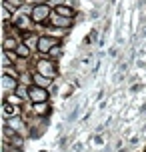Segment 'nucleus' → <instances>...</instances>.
<instances>
[{
	"mask_svg": "<svg viewBox=\"0 0 146 152\" xmlns=\"http://www.w3.org/2000/svg\"><path fill=\"white\" fill-rule=\"evenodd\" d=\"M52 24L54 26H60V28H70L72 26V18H66V16H52Z\"/></svg>",
	"mask_w": 146,
	"mask_h": 152,
	"instance_id": "5",
	"label": "nucleus"
},
{
	"mask_svg": "<svg viewBox=\"0 0 146 152\" xmlns=\"http://www.w3.org/2000/svg\"><path fill=\"white\" fill-rule=\"evenodd\" d=\"M28 96H30L32 102H36V104H42V102H46L48 100V94L44 88H40V86H32L30 90H28Z\"/></svg>",
	"mask_w": 146,
	"mask_h": 152,
	"instance_id": "2",
	"label": "nucleus"
},
{
	"mask_svg": "<svg viewBox=\"0 0 146 152\" xmlns=\"http://www.w3.org/2000/svg\"><path fill=\"white\" fill-rule=\"evenodd\" d=\"M56 14H58V16H66V18H72L74 12H72L68 6H58V8H56Z\"/></svg>",
	"mask_w": 146,
	"mask_h": 152,
	"instance_id": "8",
	"label": "nucleus"
},
{
	"mask_svg": "<svg viewBox=\"0 0 146 152\" xmlns=\"http://www.w3.org/2000/svg\"><path fill=\"white\" fill-rule=\"evenodd\" d=\"M50 58H58V56H60V48H58V46H56V48H52V50H50Z\"/></svg>",
	"mask_w": 146,
	"mask_h": 152,
	"instance_id": "13",
	"label": "nucleus"
},
{
	"mask_svg": "<svg viewBox=\"0 0 146 152\" xmlns=\"http://www.w3.org/2000/svg\"><path fill=\"white\" fill-rule=\"evenodd\" d=\"M36 70H38V74L46 76V78H50L52 80L54 76H56V70H54V64L48 60H40L38 64H36Z\"/></svg>",
	"mask_w": 146,
	"mask_h": 152,
	"instance_id": "1",
	"label": "nucleus"
},
{
	"mask_svg": "<svg viewBox=\"0 0 146 152\" xmlns=\"http://www.w3.org/2000/svg\"><path fill=\"white\" fill-rule=\"evenodd\" d=\"M4 90L6 92H10V90H14L16 88V78H10V76H4Z\"/></svg>",
	"mask_w": 146,
	"mask_h": 152,
	"instance_id": "7",
	"label": "nucleus"
},
{
	"mask_svg": "<svg viewBox=\"0 0 146 152\" xmlns=\"http://www.w3.org/2000/svg\"><path fill=\"white\" fill-rule=\"evenodd\" d=\"M48 14H50V6H48V4H40V6H34V8H32V20H34V22L44 20Z\"/></svg>",
	"mask_w": 146,
	"mask_h": 152,
	"instance_id": "3",
	"label": "nucleus"
},
{
	"mask_svg": "<svg viewBox=\"0 0 146 152\" xmlns=\"http://www.w3.org/2000/svg\"><path fill=\"white\" fill-rule=\"evenodd\" d=\"M56 44H58V40L52 38V36H48V38H40L38 48H40V52H50L52 48H56Z\"/></svg>",
	"mask_w": 146,
	"mask_h": 152,
	"instance_id": "4",
	"label": "nucleus"
},
{
	"mask_svg": "<svg viewBox=\"0 0 146 152\" xmlns=\"http://www.w3.org/2000/svg\"><path fill=\"white\" fill-rule=\"evenodd\" d=\"M32 2H36L38 6H40V4H44V0H32Z\"/></svg>",
	"mask_w": 146,
	"mask_h": 152,
	"instance_id": "15",
	"label": "nucleus"
},
{
	"mask_svg": "<svg viewBox=\"0 0 146 152\" xmlns=\"http://www.w3.org/2000/svg\"><path fill=\"white\" fill-rule=\"evenodd\" d=\"M4 76H10V78H16V80H18V72H16L12 66H6V68H4Z\"/></svg>",
	"mask_w": 146,
	"mask_h": 152,
	"instance_id": "11",
	"label": "nucleus"
},
{
	"mask_svg": "<svg viewBox=\"0 0 146 152\" xmlns=\"http://www.w3.org/2000/svg\"><path fill=\"white\" fill-rule=\"evenodd\" d=\"M62 2H64V0H50V2H48V6H56V8H58V4H60V6H64Z\"/></svg>",
	"mask_w": 146,
	"mask_h": 152,
	"instance_id": "14",
	"label": "nucleus"
},
{
	"mask_svg": "<svg viewBox=\"0 0 146 152\" xmlns=\"http://www.w3.org/2000/svg\"><path fill=\"white\" fill-rule=\"evenodd\" d=\"M36 44H40V40L36 36H26V46L28 48H36Z\"/></svg>",
	"mask_w": 146,
	"mask_h": 152,
	"instance_id": "10",
	"label": "nucleus"
},
{
	"mask_svg": "<svg viewBox=\"0 0 146 152\" xmlns=\"http://www.w3.org/2000/svg\"><path fill=\"white\" fill-rule=\"evenodd\" d=\"M16 54H18V56H22V58H26V56L30 54V48H28L26 44H22V46H18V48H16Z\"/></svg>",
	"mask_w": 146,
	"mask_h": 152,
	"instance_id": "9",
	"label": "nucleus"
},
{
	"mask_svg": "<svg viewBox=\"0 0 146 152\" xmlns=\"http://www.w3.org/2000/svg\"><path fill=\"white\" fill-rule=\"evenodd\" d=\"M4 48H6V52H10V48H18V46H16V40L6 38V40H4Z\"/></svg>",
	"mask_w": 146,
	"mask_h": 152,
	"instance_id": "12",
	"label": "nucleus"
},
{
	"mask_svg": "<svg viewBox=\"0 0 146 152\" xmlns=\"http://www.w3.org/2000/svg\"><path fill=\"white\" fill-rule=\"evenodd\" d=\"M34 82L40 88H46V86H50V78H46V76H42V74H34Z\"/></svg>",
	"mask_w": 146,
	"mask_h": 152,
	"instance_id": "6",
	"label": "nucleus"
}]
</instances>
